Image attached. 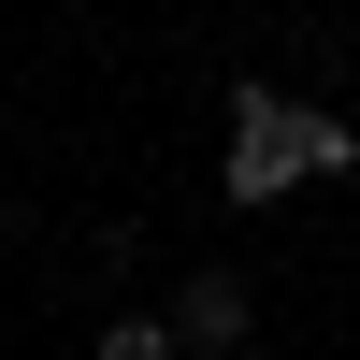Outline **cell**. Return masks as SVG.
<instances>
[{
	"mask_svg": "<svg viewBox=\"0 0 360 360\" xmlns=\"http://www.w3.org/2000/svg\"><path fill=\"white\" fill-rule=\"evenodd\" d=\"M288 173H303V101H274V86H231V202H274Z\"/></svg>",
	"mask_w": 360,
	"mask_h": 360,
	"instance_id": "6da1fadb",
	"label": "cell"
},
{
	"mask_svg": "<svg viewBox=\"0 0 360 360\" xmlns=\"http://www.w3.org/2000/svg\"><path fill=\"white\" fill-rule=\"evenodd\" d=\"M245 274H188V288H173V346H202V360H245Z\"/></svg>",
	"mask_w": 360,
	"mask_h": 360,
	"instance_id": "7a4b0ae2",
	"label": "cell"
},
{
	"mask_svg": "<svg viewBox=\"0 0 360 360\" xmlns=\"http://www.w3.org/2000/svg\"><path fill=\"white\" fill-rule=\"evenodd\" d=\"M303 173H360V130H346V115H303Z\"/></svg>",
	"mask_w": 360,
	"mask_h": 360,
	"instance_id": "3957f363",
	"label": "cell"
},
{
	"mask_svg": "<svg viewBox=\"0 0 360 360\" xmlns=\"http://www.w3.org/2000/svg\"><path fill=\"white\" fill-rule=\"evenodd\" d=\"M101 360H173V317H101Z\"/></svg>",
	"mask_w": 360,
	"mask_h": 360,
	"instance_id": "277c9868",
	"label": "cell"
}]
</instances>
